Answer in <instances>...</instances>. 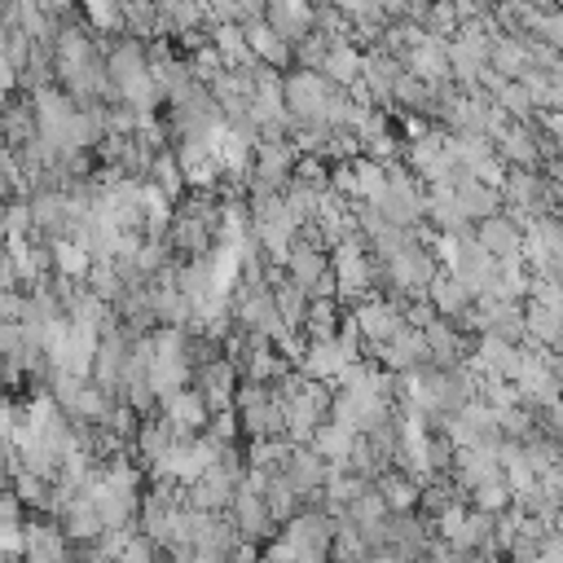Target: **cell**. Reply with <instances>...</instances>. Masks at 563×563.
<instances>
[{
    "mask_svg": "<svg viewBox=\"0 0 563 563\" xmlns=\"http://www.w3.org/2000/svg\"><path fill=\"white\" fill-rule=\"evenodd\" d=\"M361 57L365 53L356 48V40H334L330 53H325V62H321V75L334 79V84H343V88H352L361 79Z\"/></svg>",
    "mask_w": 563,
    "mask_h": 563,
    "instance_id": "603a6c76",
    "label": "cell"
},
{
    "mask_svg": "<svg viewBox=\"0 0 563 563\" xmlns=\"http://www.w3.org/2000/svg\"><path fill=\"white\" fill-rule=\"evenodd\" d=\"M229 515H233V523H238V532H242L246 541H273V532H282L277 519L268 515L264 493H255V488H242V484H238V493H233V501H229Z\"/></svg>",
    "mask_w": 563,
    "mask_h": 563,
    "instance_id": "8992f818",
    "label": "cell"
},
{
    "mask_svg": "<svg viewBox=\"0 0 563 563\" xmlns=\"http://www.w3.org/2000/svg\"><path fill=\"white\" fill-rule=\"evenodd\" d=\"M40 136V110H35V97L31 92H9L4 101H0V141L4 145H26V141H35Z\"/></svg>",
    "mask_w": 563,
    "mask_h": 563,
    "instance_id": "52a82bcc",
    "label": "cell"
},
{
    "mask_svg": "<svg viewBox=\"0 0 563 563\" xmlns=\"http://www.w3.org/2000/svg\"><path fill=\"white\" fill-rule=\"evenodd\" d=\"M26 202H31L35 233H44V238L66 233V216H70V198H66V189H40V194H26Z\"/></svg>",
    "mask_w": 563,
    "mask_h": 563,
    "instance_id": "ac0fdd59",
    "label": "cell"
},
{
    "mask_svg": "<svg viewBox=\"0 0 563 563\" xmlns=\"http://www.w3.org/2000/svg\"><path fill=\"white\" fill-rule=\"evenodd\" d=\"M339 317H343V312H339V295H312L299 330H303L308 339H334Z\"/></svg>",
    "mask_w": 563,
    "mask_h": 563,
    "instance_id": "4316f807",
    "label": "cell"
},
{
    "mask_svg": "<svg viewBox=\"0 0 563 563\" xmlns=\"http://www.w3.org/2000/svg\"><path fill=\"white\" fill-rule=\"evenodd\" d=\"M264 501H268V515H273L277 523H286L295 510H303V493H299V484H295L286 471H268Z\"/></svg>",
    "mask_w": 563,
    "mask_h": 563,
    "instance_id": "cb8c5ba5",
    "label": "cell"
},
{
    "mask_svg": "<svg viewBox=\"0 0 563 563\" xmlns=\"http://www.w3.org/2000/svg\"><path fill=\"white\" fill-rule=\"evenodd\" d=\"M453 194H457V202H462V211H466L471 220H484V216H493V211L501 207V189L484 185V180L471 176L466 167H457V176H453Z\"/></svg>",
    "mask_w": 563,
    "mask_h": 563,
    "instance_id": "e0dca14e",
    "label": "cell"
},
{
    "mask_svg": "<svg viewBox=\"0 0 563 563\" xmlns=\"http://www.w3.org/2000/svg\"><path fill=\"white\" fill-rule=\"evenodd\" d=\"M528 35H537V40H545L563 53V4L559 9H537L532 22H528Z\"/></svg>",
    "mask_w": 563,
    "mask_h": 563,
    "instance_id": "e575fe53",
    "label": "cell"
},
{
    "mask_svg": "<svg viewBox=\"0 0 563 563\" xmlns=\"http://www.w3.org/2000/svg\"><path fill=\"white\" fill-rule=\"evenodd\" d=\"M246 40H251V53L260 57V62H268V66H290L295 62V44L268 22V18H260V22H246Z\"/></svg>",
    "mask_w": 563,
    "mask_h": 563,
    "instance_id": "2e32d148",
    "label": "cell"
},
{
    "mask_svg": "<svg viewBox=\"0 0 563 563\" xmlns=\"http://www.w3.org/2000/svg\"><path fill=\"white\" fill-rule=\"evenodd\" d=\"M66 554H70V537H66L62 519L48 510H31L22 523V559L44 563V559H66Z\"/></svg>",
    "mask_w": 563,
    "mask_h": 563,
    "instance_id": "3957f363",
    "label": "cell"
},
{
    "mask_svg": "<svg viewBox=\"0 0 563 563\" xmlns=\"http://www.w3.org/2000/svg\"><path fill=\"white\" fill-rule=\"evenodd\" d=\"M493 145H497V154H501L510 167H537V158H541V145L532 141V128L519 123V119H515Z\"/></svg>",
    "mask_w": 563,
    "mask_h": 563,
    "instance_id": "7402d4cb",
    "label": "cell"
},
{
    "mask_svg": "<svg viewBox=\"0 0 563 563\" xmlns=\"http://www.w3.org/2000/svg\"><path fill=\"white\" fill-rule=\"evenodd\" d=\"M282 88H286V110H290V119H299V123H325V106H330L334 88H343V84L325 79V75L312 70V66H299V70L282 75Z\"/></svg>",
    "mask_w": 563,
    "mask_h": 563,
    "instance_id": "6da1fadb",
    "label": "cell"
},
{
    "mask_svg": "<svg viewBox=\"0 0 563 563\" xmlns=\"http://www.w3.org/2000/svg\"><path fill=\"white\" fill-rule=\"evenodd\" d=\"M286 273H290L303 290H312V286H317V277H321V273H330V251H325L321 242H312V238L295 233V242H290V251H286Z\"/></svg>",
    "mask_w": 563,
    "mask_h": 563,
    "instance_id": "30bf717a",
    "label": "cell"
},
{
    "mask_svg": "<svg viewBox=\"0 0 563 563\" xmlns=\"http://www.w3.org/2000/svg\"><path fill=\"white\" fill-rule=\"evenodd\" d=\"M163 413H167L185 435H198V431L211 422V405H207V396H202L198 387H180V391L163 396Z\"/></svg>",
    "mask_w": 563,
    "mask_h": 563,
    "instance_id": "4fadbf2b",
    "label": "cell"
},
{
    "mask_svg": "<svg viewBox=\"0 0 563 563\" xmlns=\"http://www.w3.org/2000/svg\"><path fill=\"white\" fill-rule=\"evenodd\" d=\"M405 66H409L413 75H422L431 88H435V84H449V79H453V70H449V40L427 31V40L405 53Z\"/></svg>",
    "mask_w": 563,
    "mask_h": 563,
    "instance_id": "8fae6325",
    "label": "cell"
},
{
    "mask_svg": "<svg viewBox=\"0 0 563 563\" xmlns=\"http://www.w3.org/2000/svg\"><path fill=\"white\" fill-rule=\"evenodd\" d=\"M145 180H150V185H158V189H163L172 202H176V198L189 189V180H185V167H180V158H176V150H172V145L154 154V167H150V176H145Z\"/></svg>",
    "mask_w": 563,
    "mask_h": 563,
    "instance_id": "f546056e",
    "label": "cell"
},
{
    "mask_svg": "<svg viewBox=\"0 0 563 563\" xmlns=\"http://www.w3.org/2000/svg\"><path fill=\"white\" fill-rule=\"evenodd\" d=\"M374 361H378L383 369H391V374H405V369H418V365L431 361V343H427L422 325H409V321H405L391 339L374 343Z\"/></svg>",
    "mask_w": 563,
    "mask_h": 563,
    "instance_id": "7a4b0ae2",
    "label": "cell"
},
{
    "mask_svg": "<svg viewBox=\"0 0 563 563\" xmlns=\"http://www.w3.org/2000/svg\"><path fill=\"white\" fill-rule=\"evenodd\" d=\"M519 361H523V352L515 347V339H501V334H479L471 347V365L484 378H515Z\"/></svg>",
    "mask_w": 563,
    "mask_h": 563,
    "instance_id": "ba28073f",
    "label": "cell"
},
{
    "mask_svg": "<svg viewBox=\"0 0 563 563\" xmlns=\"http://www.w3.org/2000/svg\"><path fill=\"white\" fill-rule=\"evenodd\" d=\"M356 435L361 431H347L343 422H334V418H325L317 431H312V449L321 453V457H330V462H347V453H352V444H356Z\"/></svg>",
    "mask_w": 563,
    "mask_h": 563,
    "instance_id": "f1b7e54d",
    "label": "cell"
},
{
    "mask_svg": "<svg viewBox=\"0 0 563 563\" xmlns=\"http://www.w3.org/2000/svg\"><path fill=\"white\" fill-rule=\"evenodd\" d=\"M427 299L435 303V312H444V317H457L475 295H471V286L457 277V273H449V268H435V277L427 282Z\"/></svg>",
    "mask_w": 563,
    "mask_h": 563,
    "instance_id": "44dd1931",
    "label": "cell"
},
{
    "mask_svg": "<svg viewBox=\"0 0 563 563\" xmlns=\"http://www.w3.org/2000/svg\"><path fill=\"white\" fill-rule=\"evenodd\" d=\"M409 4H413V0H378V9H383V18H387V22H391V18H405V13H409Z\"/></svg>",
    "mask_w": 563,
    "mask_h": 563,
    "instance_id": "f35d334b",
    "label": "cell"
},
{
    "mask_svg": "<svg viewBox=\"0 0 563 563\" xmlns=\"http://www.w3.org/2000/svg\"><path fill=\"white\" fill-rule=\"evenodd\" d=\"M493 101H497L510 119H519V123H528V119L537 114V101H532V92H528V84H523V79H506V84L493 92Z\"/></svg>",
    "mask_w": 563,
    "mask_h": 563,
    "instance_id": "d6a6232c",
    "label": "cell"
},
{
    "mask_svg": "<svg viewBox=\"0 0 563 563\" xmlns=\"http://www.w3.org/2000/svg\"><path fill=\"white\" fill-rule=\"evenodd\" d=\"M515 383H519V396L528 400V405H554L559 400V378H554V369H550V361L545 356H537V352H528L523 361H519V374H515Z\"/></svg>",
    "mask_w": 563,
    "mask_h": 563,
    "instance_id": "9c48e42d",
    "label": "cell"
},
{
    "mask_svg": "<svg viewBox=\"0 0 563 563\" xmlns=\"http://www.w3.org/2000/svg\"><path fill=\"white\" fill-rule=\"evenodd\" d=\"M84 4V18L97 35H123V9L119 0H79Z\"/></svg>",
    "mask_w": 563,
    "mask_h": 563,
    "instance_id": "836d02e7",
    "label": "cell"
},
{
    "mask_svg": "<svg viewBox=\"0 0 563 563\" xmlns=\"http://www.w3.org/2000/svg\"><path fill=\"white\" fill-rule=\"evenodd\" d=\"M400 70H405V57L387 53L383 44H374V48L361 57V84L369 88V101H374L378 110H391V106H396V101H391V88H396Z\"/></svg>",
    "mask_w": 563,
    "mask_h": 563,
    "instance_id": "277c9868",
    "label": "cell"
},
{
    "mask_svg": "<svg viewBox=\"0 0 563 563\" xmlns=\"http://www.w3.org/2000/svg\"><path fill=\"white\" fill-rule=\"evenodd\" d=\"M523 325H528V339H532L537 347H559V343H563V317H559L554 308L537 303V299L523 308Z\"/></svg>",
    "mask_w": 563,
    "mask_h": 563,
    "instance_id": "83f0119b",
    "label": "cell"
},
{
    "mask_svg": "<svg viewBox=\"0 0 563 563\" xmlns=\"http://www.w3.org/2000/svg\"><path fill=\"white\" fill-rule=\"evenodd\" d=\"M0 255H4V242H0Z\"/></svg>",
    "mask_w": 563,
    "mask_h": 563,
    "instance_id": "b9f144b4",
    "label": "cell"
},
{
    "mask_svg": "<svg viewBox=\"0 0 563 563\" xmlns=\"http://www.w3.org/2000/svg\"><path fill=\"white\" fill-rule=\"evenodd\" d=\"M550 369H554V378H559V387H563V352H559V356H550Z\"/></svg>",
    "mask_w": 563,
    "mask_h": 563,
    "instance_id": "60d3db41",
    "label": "cell"
},
{
    "mask_svg": "<svg viewBox=\"0 0 563 563\" xmlns=\"http://www.w3.org/2000/svg\"><path fill=\"white\" fill-rule=\"evenodd\" d=\"M40 4H44L53 18H66V13H75V4H79V0H40Z\"/></svg>",
    "mask_w": 563,
    "mask_h": 563,
    "instance_id": "ab89813d",
    "label": "cell"
},
{
    "mask_svg": "<svg viewBox=\"0 0 563 563\" xmlns=\"http://www.w3.org/2000/svg\"><path fill=\"white\" fill-rule=\"evenodd\" d=\"M238 383H242V369H238L224 352H216L207 365H198V369H194V387L207 396L211 413L233 409V391H238Z\"/></svg>",
    "mask_w": 563,
    "mask_h": 563,
    "instance_id": "5b68a950",
    "label": "cell"
},
{
    "mask_svg": "<svg viewBox=\"0 0 563 563\" xmlns=\"http://www.w3.org/2000/svg\"><path fill=\"white\" fill-rule=\"evenodd\" d=\"M374 488L387 497V506L391 510H418V497H422V484L405 471V466H396V462H387L378 475H374Z\"/></svg>",
    "mask_w": 563,
    "mask_h": 563,
    "instance_id": "ffe728a7",
    "label": "cell"
},
{
    "mask_svg": "<svg viewBox=\"0 0 563 563\" xmlns=\"http://www.w3.org/2000/svg\"><path fill=\"white\" fill-rule=\"evenodd\" d=\"M497 427H501V435H510V440H528L532 418H528L519 405H506V409H497Z\"/></svg>",
    "mask_w": 563,
    "mask_h": 563,
    "instance_id": "74e56055",
    "label": "cell"
},
{
    "mask_svg": "<svg viewBox=\"0 0 563 563\" xmlns=\"http://www.w3.org/2000/svg\"><path fill=\"white\" fill-rule=\"evenodd\" d=\"M167 242H172L176 260H194V255H207V251L216 246V229H211V224H202L198 216L176 211V216H172V224H167Z\"/></svg>",
    "mask_w": 563,
    "mask_h": 563,
    "instance_id": "7c38bea8",
    "label": "cell"
},
{
    "mask_svg": "<svg viewBox=\"0 0 563 563\" xmlns=\"http://www.w3.org/2000/svg\"><path fill=\"white\" fill-rule=\"evenodd\" d=\"M475 238H479V246H484L488 255H497V260L519 255V246H523V229H519V224H515L506 211L484 216V220L475 224Z\"/></svg>",
    "mask_w": 563,
    "mask_h": 563,
    "instance_id": "5bb4252c",
    "label": "cell"
},
{
    "mask_svg": "<svg viewBox=\"0 0 563 563\" xmlns=\"http://www.w3.org/2000/svg\"><path fill=\"white\" fill-rule=\"evenodd\" d=\"M347 361H356L339 339H308V347H303V361H299V369L308 374V378H334Z\"/></svg>",
    "mask_w": 563,
    "mask_h": 563,
    "instance_id": "d6986e66",
    "label": "cell"
},
{
    "mask_svg": "<svg viewBox=\"0 0 563 563\" xmlns=\"http://www.w3.org/2000/svg\"><path fill=\"white\" fill-rule=\"evenodd\" d=\"M510 501H515V488H510L506 471H497V475H488V479H479V484L471 488V506H479V510L501 515Z\"/></svg>",
    "mask_w": 563,
    "mask_h": 563,
    "instance_id": "1f68e13d",
    "label": "cell"
},
{
    "mask_svg": "<svg viewBox=\"0 0 563 563\" xmlns=\"http://www.w3.org/2000/svg\"><path fill=\"white\" fill-rule=\"evenodd\" d=\"M48 246H53V268H57V273L84 277V273L92 268V255H88V246H84L79 238H66V233H57V238H48Z\"/></svg>",
    "mask_w": 563,
    "mask_h": 563,
    "instance_id": "4dcf8cb0",
    "label": "cell"
},
{
    "mask_svg": "<svg viewBox=\"0 0 563 563\" xmlns=\"http://www.w3.org/2000/svg\"><path fill=\"white\" fill-rule=\"evenodd\" d=\"M286 475L299 484V493H303V501H321L317 493H321V484H325V475H330V457H321L312 444H299L295 449V457H290V466H286Z\"/></svg>",
    "mask_w": 563,
    "mask_h": 563,
    "instance_id": "9a60e30c",
    "label": "cell"
},
{
    "mask_svg": "<svg viewBox=\"0 0 563 563\" xmlns=\"http://www.w3.org/2000/svg\"><path fill=\"white\" fill-rule=\"evenodd\" d=\"M189 57V70H194V79H202V84H211L220 70H224V57H220V48L207 40V44H198L194 53H185Z\"/></svg>",
    "mask_w": 563,
    "mask_h": 563,
    "instance_id": "8d00e7d4",
    "label": "cell"
},
{
    "mask_svg": "<svg viewBox=\"0 0 563 563\" xmlns=\"http://www.w3.org/2000/svg\"><path fill=\"white\" fill-rule=\"evenodd\" d=\"M488 66L501 70L506 79H519L528 70V35H497L493 40V53H488Z\"/></svg>",
    "mask_w": 563,
    "mask_h": 563,
    "instance_id": "484cf974",
    "label": "cell"
},
{
    "mask_svg": "<svg viewBox=\"0 0 563 563\" xmlns=\"http://www.w3.org/2000/svg\"><path fill=\"white\" fill-rule=\"evenodd\" d=\"M211 44L220 48L224 66H251V62H260L251 53V40H246V26L242 22H216L211 26Z\"/></svg>",
    "mask_w": 563,
    "mask_h": 563,
    "instance_id": "d4e9b609",
    "label": "cell"
},
{
    "mask_svg": "<svg viewBox=\"0 0 563 563\" xmlns=\"http://www.w3.org/2000/svg\"><path fill=\"white\" fill-rule=\"evenodd\" d=\"M330 44H334V40H330L325 31H317V26H312L303 40H295V62H299V66H312V70H321V62H325Z\"/></svg>",
    "mask_w": 563,
    "mask_h": 563,
    "instance_id": "d590c367",
    "label": "cell"
}]
</instances>
